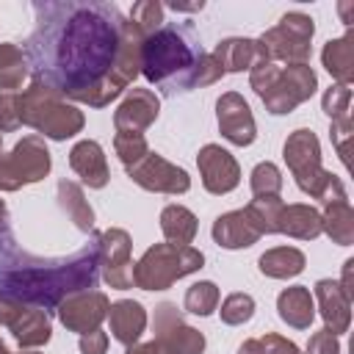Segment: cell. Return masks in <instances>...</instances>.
I'll return each mask as SVG.
<instances>
[{
  "instance_id": "1",
  "label": "cell",
  "mask_w": 354,
  "mask_h": 354,
  "mask_svg": "<svg viewBox=\"0 0 354 354\" xmlns=\"http://www.w3.org/2000/svg\"><path fill=\"white\" fill-rule=\"evenodd\" d=\"M30 8L36 25L25 55L33 80L72 102L105 108L141 75L144 33L116 3L44 0Z\"/></svg>"
},
{
  "instance_id": "2",
  "label": "cell",
  "mask_w": 354,
  "mask_h": 354,
  "mask_svg": "<svg viewBox=\"0 0 354 354\" xmlns=\"http://www.w3.org/2000/svg\"><path fill=\"white\" fill-rule=\"evenodd\" d=\"M100 282V232H88L69 257H39L25 252L0 216V296L53 313L69 293L91 290Z\"/></svg>"
},
{
  "instance_id": "3",
  "label": "cell",
  "mask_w": 354,
  "mask_h": 354,
  "mask_svg": "<svg viewBox=\"0 0 354 354\" xmlns=\"http://www.w3.org/2000/svg\"><path fill=\"white\" fill-rule=\"evenodd\" d=\"M202 53L191 25L163 22L141 41V75L166 97L185 94L191 91V75Z\"/></svg>"
},
{
  "instance_id": "4",
  "label": "cell",
  "mask_w": 354,
  "mask_h": 354,
  "mask_svg": "<svg viewBox=\"0 0 354 354\" xmlns=\"http://www.w3.org/2000/svg\"><path fill=\"white\" fill-rule=\"evenodd\" d=\"M17 108H19V124L33 127L36 133L53 141H66L77 136L86 124L83 111H77L64 94H58L41 80H30V86L19 91Z\"/></svg>"
},
{
  "instance_id": "5",
  "label": "cell",
  "mask_w": 354,
  "mask_h": 354,
  "mask_svg": "<svg viewBox=\"0 0 354 354\" xmlns=\"http://www.w3.org/2000/svg\"><path fill=\"white\" fill-rule=\"evenodd\" d=\"M282 158H285L293 180H296L299 191H304L307 196L321 199L324 205L348 199L346 185L340 183V177L324 169L321 144H318V136L310 127H299L288 136V141L282 147Z\"/></svg>"
},
{
  "instance_id": "6",
  "label": "cell",
  "mask_w": 354,
  "mask_h": 354,
  "mask_svg": "<svg viewBox=\"0 0 354 354\" xmlns=\"http://www.w3.org/2000/svg\"><path fill=\"white\" fill-rule=\"evenodd\" d=\"M205 263V254L194 246L155 243L133 266V285L141 290H166L177 279L196 274Z\"/></svg>"
},
{
  "instance_id": "7",
  "label": "cell",
  "mask_w": 354,
  "mask_h": 354,
  "mask_svg": "<svg viewBox=\"0 0 354 354\" xmlns=\"http://www.w3.org/2000/svg\"><path fill=\"white\" fill-rule=\"evenodd\" d=\"M313 33H315L313 17H307L304 11H288V14H282L279 25L268 28L260 39H254L257 58H266L274 64L282 61L285 66L307 64L310 50H313V44H310Z\"/></svg>"
},
{
  "instance_id": "8",
  "label": "cell",
  "mask_w": 354,
  "mask_h": 354,
  "mask_svg": "<svg viewBox=\"0 0 354 354\" xmlns=\"http://www.w3.org/2000/svg\"><path fill=\"white\" fill-rule=\"evenodd\" d=\"M53 158L41 136H25L11 152L0 155V191H19L50 174Z\"/></svg>"
},
{
  "instance_id": "9",
  "label": "cell",
  "mask_w": 354,
  "mask_h": 354,
  "mask_svg": "<svg viewBox=\"0 0 354 354\" xmlns=\"http://www.w3.org/2000/svg\"><path fill=\"white\" fill-rule=\"evenodd\" d=\"M318 88V75L313 72V66L307 64H290V66H279L274 83L263 91V105L268 113L274 116H285L290 111H296L301 102H307Z\"/></svg>"
},
{
  "instance_id": "10",
  "label": "cell",
  "mask_w": 354,
  "mask_h": 354,
  "mask_svg": "<svg viewBox=\"0 0 354 354\" xmlns=\"http://www.w3.org/2000/svg\"><path fill=\"white\" fill-rule=\"evenodd\" d=\"M0 326H6L22 348H39L53 335L47 310L30 307L14 299H3V296H0Z\"/></svg>"
},
{
  "instance_id": "11",
  "label": "cell",
  "mask_w": 354,
  "mask_h": 354,
  "mask_svg": "<svg viewBox=\"0 0 354 354\" xmlns=\"http://www.w3.org/2000/svg\"><path fill=\"white\" fill-rule=\"evenodd\" d=\"M152 332H155V343H160L169 354H202L205 351V335L185 324L183 310H177L174 301H160L155 307Z\"/></svg>"
},
{
  "instance_id": "12",
  "label": "cell",
  "mask_w": 354,
  "mask_h": 354,
  "mask_svg": "<svg viewBox=\"0 0 354 354\" xmlns=\"http://www.w3.org/2000/svg\"><path fill=\"white\" fill-rule=\"evenodd\" d=\"M127 177L141 185L144 191H152V194H185L191 188V177L183 166L166 160L163 155L158 152H147L141 160H136L133 166H127Z\"/></svg>"
},
{
  "instance_id": "13",
  "label": "cell",
  "mask_w": 354,
  "mask_h": 354,
  "mask_svg": "<svg viewBox=\"0 0 354 354\" xmlns=\"http://www.w3.org/2000/svg\"><path fill=\"white\" fill-rule=\"evenodd\" d=\"M133 241L127 230L111 227L100 232V274L108 288L127 290L133 288V260H130Z\"/></svg>"
},
{
  "instance_id": "14",
  "label": "cell",
  "mask_w": 354,
  "mask_h": 354,
  "mask_svg": "<svg viewBox=\"0 0 354 354\" xmlns=\"http://www.w3.org/2000/svg\"><path fill=\"white\" fill-rule=\"evenodd\" d=\"M108 310H111V301L102 290H77V293H69L58 307V321L69 329V332H77V335H86V332H94L100 329V324L108 318Z\"/></svg>"
},
{
  "instance_id": "15",
  "label": "cell",
  "mask_w": 354,
  "mask_h": 354,
  "mask_svg": "<svg viewBox=\"0 0 354 354\" xmlns=\"http://www.w3.org/2000/svg\"><path fill=\"white\" fill-rule=\"evenodd\" d=\"M216 119H218V133L235 144V147H249L257 138V124L252 116L249 102L238 91H224L216 100Z\"/></svg>"
},
{
  "instance_id": "16",
  "label": "cell",
  "mask_w": 354,
  "mask_h": 354,
  "mask_svg": "<svg viewBox=\"0 0 354 354\" xmlns=\"http://www.w3.org/2000/svg\"><path fill=\"white\" fill-rule=\"evenodd\" d=\"M160 100L152 88H130L127 97L113 111V127L116 136H144L147 127L158 119Z\"/></svg>"
},
{
  "instance_id": "17",
  "label": "cell",
  "mask_w": 354,
  "mask_h": 354,
  "mask_svg": "<svg viewBox=\"0 0 354 354\" xmlns=\"http://www.w3.org/2000/svg\"><path fill=\"white\" fill-rule=\"evenodd\" d=\"M196 166L202 174V185L207 194L224 196L238 188L241 183V166L238 160L218 144H205L196 155Z\"/></svg>"
},
{
  "instance_id": "18",
  "label": "cell",
  "mask_w": 354,
  "mask_h": 354,
  "mask_svg": "<svg viewBox=\"0 0 354 354\" xmlns=\"http://www.w3.org/2000/svg\"><path fill=\"white\" fill-rule=\"evenodd\" d=\"M321 318H324V329H329L332 335H343L348 332L351 324V296L340 288L337 279H318L315 282V296Z\"/></svg>"
},
{
  "instance_id": "19",
  "label": "cell",
  "mask_w": 354,
  "mask_h": 354,
  "mask_svg": "<svg viewBox=\"0 0 354 354\" xmlns=\"http://www.w3.org/2000/svg\"><path fill=\"white\" fill-rule=\"evenodd\" d=\"M213 241L221 246V249H249L254 246L263 235L260 230L254 227L252 216L246 207L241 210H230V213H221L216 221H213Z\"/></svg>"
},
{
  "instance_id": "20",
  "label": "cell",
  "mask_w": 354,
  "mask_h": 354,
  "mask_svg": "<svg viewBox=\"0 0 354 354\" xmlns=\"http://www.w3.org/2000/svg\"><path fill=\"white\" fill-rule=\"evenodd\" d=\"M69 166L88 188H105L111 180L105 149L94 138H83L69 149Z\"/></svg>"
},
{
  "instance_id": "21",
  "label": "cell",
  "mask_w": 354,
  "mask_h": 354,
  "mask_svg": "<svg viewBox=\"0 0 354 354\" xmlns=\"http://www.w3.org/2000/svg\"><path fill=\"white\" fill-rule=\"evenodd\" d=\"M108 321H111L113 340H119L122 346H133V343L141 340V335L147 329V310L141 307V301L119 299V301L111 304Z\"/></svg>"
},
{
  "instance_id": "22",
  "label": "cell",
  "mask_w": 354,
  "mask_h": 354,
  "mask_svg": "<svg viewBox=\"0 0 354 354\" xmlns=\"http://www.w3.org/2000/svg\"><path fill=\"white\" fill-rule=\"evenodd\" d=\"M277 232L296 238V241H315L321 235V213L304 202L282 205L279 218H277Z\"/></svg>"
},
{
  "instance_id": "23",
  "label": "cell",
  "mask_w": 354,
  "mask_h": 354,
  "mask_svg": "<svg viewBox=\"0 0 354 354\" xmlns=\"http://www.w3.org/2000/svg\"><path fill=\"white\" fill-rule=\"evenodd\" d=\"M279 318L293 329H310L315 318V299L307 285H290L277 296Z\"/></svg>"
},
{
  "instance_id": "24",
  "label": "cell",
  "mask_w": 354,
  "mask_h": 354,
  "mask_svg": "<svg viewBox=\"0 0 354 354\" xmlns=\"http://www.w3.org/2000/svg\"><path fill=\"white\" fill-rule=\"evenodd\" d=\"M321 61L340 86H348L354 80V33L348 30L340 39H329L321 50Z\"/></svg>"
},
{
  "instance_id": "25",
  "label": "cell",
  "mask_w": 354,
  "mask_h": 354,
  "mask_svg": "<svg viewBox=\"0 0 354 354\" xmlns=\"http://www.w3.org/2000/svg\"><path fill=\"white\" fill-rule=\"evenodd\" d=\"M307 266V257L301 249L296 246H274L268 252L260 254L257 260V268L260 274L271 277V279H290V277H299Z\"/></svg>"
},
{
  "instance_id": "26",
  "label": "cell",
  "mask_w": 354,
  "mask_h": 354,
  "mask_svg": "<svg viewBox=\"0 0 354 354\" xmlns=\"http://www.w3.org/2000/svg\"><path fill=\"white\" fill-rule=\"evenodd\" d=\"M58 207L69 216V221L80 232H94V210L77 183H72V180L58 183Z\"/></svg>"
},
{
  "instance_id": "27",
  "label": "cell",
  "mask_w": 354,
  "mask_h": 354,
  "mask_svg": "<svg viewBox=\"0 0 354 354\" xmlns=\"http://www.w3.org/2000/svg\"><path fill=\"white\" fill-rule=\"evenodd\" d=\"M216 58V64L221 66V72H243L252 69L254 58H257V47L254 39H243V36H232L216 44V50L210 53Z\"/></svg>"
},
{
  "instance_id": "28",
  "label": "cell",
  "mask_w": 354,
  "mask_h": 354,
  "mask_svg": "<svg viewBox=\"0 0 354 354\" xmlns=\"http://www.w3.org/2000/svg\"><path fill=\"white\" fill-rule=\"evenodd\" d=\"M321 232H326L332 238V243H337V246H351L354 243V210H351L348 199L324 205Z\"/></svg>"
},
{
  "instance_id": "29",
  "label": "cell",
  "mask_w": 354,
  "mask_h": 354,
  "mask_svg": "<svg viewBox=\"0 0 354 354\" xmlns=\"http://www.w3.org/2000/svg\"><path fill=\"white\" fill-rule=\"evenodd\" d=\"M160 232L166 243L174 246H191L196 235V216L183 205H166L160 210Z\"/></svg>"
},
{
  "instance_id": "30",
  "label": "cell",
  "mask_w": 354,
  "mask_h": 354,
  "mask_svg": "<svg viewBox=\"0 0 354 354\" xmlns=\"http://www.w3.org/2000/svg\"><path fill=\"white\" fill-rule=\"evenodd\" d=\"M30 66H28V55L11 44L3 41L0 44V91H22V83L28 80Z\"/></svg>"
},
{
  "instance_id": "31",
  "label": "cell",
  "mask_w": 354,
  "mask_h": 354,
  "mask_svg": "<svg viewBox=\"0 0 354 354\" xmlns=\"http://www.w3.org/2000/svg\"><path fill=\"white\" fill-rule=\"evenodd\" d=\"M216 307H218V288H216V282L202 279V282H194V285L185 290V299H183V310H185V313L205 318V315H210Z\"/></svg>"
},
{
  "instance_id": "32",
  "label": "cell",
  "mask_w": 354,
  "mask_h": 354,
  "mask_svg": "<svg viewBox=\"0 0 354 354\" xmlns=\"http://www.w3.org/2000/svg\"><path fill=\"white\" fill-rule=\"evenodd\" d=\"M249 188L254 194V199H266V196H279L282 191V171L277 163L271 160H263L252 169V177H249Z\"/></svg>"
},
{
  "instance_id": "33",
  "label": "cell",
  "mask_w": 354,
  "mask_h": 354,
  "mask_svg": "<svg viewBox=\"0 0 354 354\" xmlns=\"http://www.w3.org/2000/svg\"><path fill=\"white\" fill-rule=\"evenodd\" d=\"M282 199L279 196H266V199H252L246 205L254 227L260 230V235H274L277 232V218H279V210H282Z\"/></svg>"
},
{
  "instance_id": "34",
  "label": "cell",
  "mask_w": 354,
  "mask_h": 354,
  "mask_svg": "<svg viewBox=\"0 0 354 354\" xmlns=\"http://www.w3.org/2000/svg\"><path fill=\"white\" fill-rule=\"evenodd\" d=\"M238 354H301L299 346L277 332H266L263 337H249L238 346Z\"/></svg>"
},
{
  "instance_id": "35",
  "label": "cell",
  "mask_w": 354,
  "mask_h": 354,
  "mask_svg": "<svg viewBox=\"0 0 354 354\" xmlns=\"http://www.w3.org/2000/svg\"><path fill=\"white\" fill-rule=\"evenodd\" d=\"M221 321L227 324V326H243L246 321H252V315H254V299L249 296V293H241V290H235V293H230L224 301H221Z\"/></svg>"
},
{
  "instance_id": "36",
  "label": "cell",
  "mask_w": 354,
  "mask_h": 354,
  "mask_svg": "<svg viewBox=\"0 0 354 354\" xmlns=\"http://www.w3.org/2000/svg\"><path fill=\"white\" fill-rule=\"evenodd\" d=\"M144 36H149L152 30H158L163 25V6L158 0H138L133 3L130 8V17H127Z\"/></svg>"
},
{
  "instance_id": "37",
  "label": "cell",
  "mask_w": 354,
  "mask_h": 354,
  "mask_svg": "<svg viewBox=\"0 0 354 354\" xmlns=\"http://www.w3.org/2000/svg\"><path fill=\"white\" fill-rule=\"evenodd\" d=\"M348 105H351V88H348V86H340V83L329 86V88L324 91V97H321V108H324V113H326L332 122L351 116V113H348Z\"/></svg>"
},
{
  "instance_id": "38",
  "label": "cell",
  "mask_w": 354,
  "mask_h": 354,
  "mask_svg": "<svg viewBox=\"0 0 354 354\" xmlns=\"http://www.w3.org/2000/svg\"><path fill=\"white\" fill-rule=\"evenodd\" d=\"M113 149L122 160V166H133L136 160H141L149 152V144L144 136H113Z\"/></svg>"
},
{
  "instance_id": "39",
  "label": "cell",
  "mask_w": 354,
  "mask_h": 354,
  "mask_svg": "<svg viewBox=\"0 0 354 354\" xmlns=\"http://www.w3.org/2000/svg\"><path fill=\"white\" fill-rule=\"evenodd\" d=\"M19 91H0V133H14L19 124V108H17Z\"/></svg>"
},
{
  "instance_id": "40",
  "label": "cell",
  "mask_w": 354,
  "mask_h": 354,
  "mask_svg": "<svg viewBox=\"0 0 354 354\" xmlns=\"http://www.w3.org/2000/svg\"><path fill=\"white\" fill-rule=\"evenodd\" d=\"M351 130H354L351 116H346V119H335L332 127H329L332 144H335V149H337V155H340V160H343L346 166H351V160H348V138H351Z\"/></svg>"
},
{
  "instance_id": "41",
  "label": "cell",
  "mask_w": 354,
  "mask_h": 354,
  "mask_svg": "<svg viewBox=\"0 0 354 354\" xmlns=\"http://www.w3.org/2000/svg\"><path fill=\"white\" fill-rule=\"evenodd\" d=\"M307 354H340L337 335H332L329 329L313 332L310 335V343H307Z\"/></svg>"
},
{
  "instance_id": "42",
  "label": "cell",
  "mask_w": 354,
  "mask_h": 354,
  "mask_svg": "<svg viewBox=\"0 0 354 354\" xmlns=\"http://www.w3.org/2000/svg\"><path fill=\"white\" fill-rule=\"evenodd\" d=\"M80 351L83 354H105L108 351V335L102 329L80 335Z\"/></svg>"
},
{
  "instance_id": "43",
  "label": "cell",
  "mask_w": 354,
  "mask_h": 354,
  "mask_svg": "<svg viewBox=\"0 0 354 354\" xmlns=\"http://www.w3.org/2000/svg\"><path fill=\"white\" fill-rule=\"evenodd\" d=\"M124 354H169L160 343H155V340H147V343H133V346H127V351Z\"/></svg>"
},
{
  "instance_id": "44",
  "label": "cell",
  "mask_w": 354,
  "mask_h": 354,
  "mask_svg": "<svg viewBox=\"0 0 354 354\" xmlns=\"http://www.w3.org/2000/svg\"><path fill=\"white\" fill-rule=\"evenodd\" d=\"M351 268H354V260H346V263H343V277H340V288H343L348 296H354V288H351Z\"/></svg>"
},
{
  "instance_id": "45",
  "label": "cell",
  "mask_w": 354,
  "mask_h": 354,
  "mask_svg": "<svg viewBox=\"0 0 354 354\" xmlns=\"http://www.w3.org/2000/svg\"><path fill=\"white\" fill-rule=\"evenodd\" d=\"M202 6H205L202 0L199 3H169L171 11H202Z\"/></svg>"
},
{
  "instance_id": "46",
  "label": "cell",
  "mask_w": 354,
  "mask_h": 354,
  "mask_svg": "<svg viewBox=\"0 0 354 354\" xmlns=\"http://www.w3.org/2000/svg\"><path fill=\"white\" fill-rule=\"evenodd\" d=\"M351 8H354V3H348V0L337 3V11H340V17H343V22H346V25H351V22H354V19H351Z\"/></svg>"
},
{
  "instance_id": "47",
  "label": "cell",
  "mask_w": 354,
  "mask_h": 354,
  "mask_svg": "<svg viewBox=\"0 0 354 354\" xmlns=\"http://www.w3.org/2000/svg\"><path fill=\"white\" fill-rule=\"evenodd\" d=\"M0 216H8V210H6V202L0 199Z\"/></svg>"
},
{
  "instance_id": "48",
  "label": "cell",
  "mask_w": 354,
  "mask_h": 354,
  "mask_svg": "<svg viewBox=\"0 0 354 354\" xmlns=\"http://www.w3.org/2000/svg\"><path fill=\"white\" fill-rule=\"evenodd\" d=\"M0 354H11V351L6 348V343H3V340H0Z\"/></svg>"
},
{
  "instance_id": "49",
  "label": "cell",
  "mask_w": 354,
  "mask_h": 354,
  "mask_svg": "<svg viewBox=\"0 0 354 354\" xmlns=\"http://www.w3.org/2000/svg\"><path fill=\"white\" fill-rule=\"evenodd\" d=\"M0 155H3V133H0Z\"/></svg>"
},
{
  "instance_id": "50",
  "label": "cell",
  "mask_w": 354,
  "mask_h": 354,
  "mask_svg": "<svg viewBox=\"0 0 354 354\" xmlns=\"http://www.w3.org/2000/svg\"><path fill=\"white\" fill-rule=\"evenodd\" d=\"M19 354H36V351H19Z\"/></svg>"
}]
</instances>
